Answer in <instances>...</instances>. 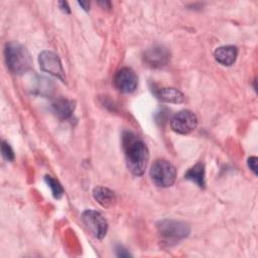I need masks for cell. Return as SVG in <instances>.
<instances>
[{"label": "cell", "instance_id": "1", "mask_svg": "<svg viewBox=\"0 0 258 258\" xmlns=\"http://www.w3.org/2000/svg\"><path fill=\"white\" fill-rule=\"evenodd\" d=\"M122 147L128 169L136 176L142 175L149 158L145 142L135 133L125 131L122 135Z\"/></svg>", "mask_w": 258, "mask_h": 258}, {"label": "cell", "instance_id": "2", "mask_svg": "<svg viewBox=\"0 0 258 258\" xmlns=\"http://www.w3.org/2000/svg\"><path fill=\"white\" fill-rule=\"evenodd\" d=\"M7 68L14 75H23L32 67V58L27 48L17 41H9L4 48Z\"/></svg>", "mask_w": 258, "mask_h": 258}, {"label": "cell", "instance_id": "3", "mask_svg": "<svg viewBox=\"0 0 258 258\" xmlns=\"http://www.w3.org/2000/svg\"><path fill=\"white\" fill-rule=\"evenodd\" d=\"M149 174L157 186L168 187L175 180L176 169L171 162L165 159H157L152 163Z\"/></svg>", "mask_w": 258, "mask_h": 258}, {"label": "cell", "instance_id": "4", "mask_svg": "<svg viewBox=\"0 0 258 258\" xmlns=\"http://www.w3.org/2000/svg\"><path fill=\"white\" fill-rule=\"evenodd\" d=\"M159 235L167 242H176L184 239L190 233L189 226L181 221L165 219L156 224Z\"/></svg>", "mask_w": 258, "mask_h": 258}, {"label": "cell", "instance_id": "5", "mask_svg": "<svg viewBox=\"0 0 258 258\" xmlns=\"http://www.w3.org/2000/svg\"><path fill=\"white\" fill-rule=\"evenodd\" d=\"M82 221L87 229L97 238L102 240L108 231V223L101 213L95 210H86L82 213Z\"/></svg>", "mask_w": 258, "mask_h": 258}, {"label": "cell", "instance_id": "6", "mask_svg": "<svg viewBox=\"0 0 258 258\" xmlns=\"http://www.w3.org/2000/svg\"><path fill=\"white\" fill-rule=\"evenodd\" d=\"M38 62L40 69L48 73L57 79H59L61 82H66V74L61 64V61L57 54L50 50H43L39 53L38 56Z\"/></svg>", "mask_w": 258, "mask_h": 258}, {"label": "cell", "instance_id": "7", "mask_svg": "<svg viewBox=\"0 0 258 258\" xmlns=\"http://www.w3.org/2000/svg\"><path fill=\"white\" fill-rule=\"evenodd\" d=\"M198 118L189 110H181L177 112L170 121L171 129L179 134H188L196 129Z\"/></svg>", "mask_w": 258, "mask_h": 258}, {"label": "cell", "instance_id": "8", "mask_svg": "<svg viewBox=\"0 0 258 258\" xmlns=\"http://www.w3.org/2000/svg\"><path fill=\"white\" fill-rule=\"evenodd\" d=\"M113 83L118 91L128 94L136 90L138 85V78L132 69L125 67L116 72Z\"/></svg>", "mask_w": 258, "mask_h": 258}, {"label": "cell", "instance_id": "9", "mask_svg": "<svg viewBox=\"0 0 258 258\" xmlns=\"http://www.w3.org/2000/svg\"><path fill=\"white\" fill-rule=\"evenodd\" d=\"M170 57L168 49L161 44H154L145 50L144 62L151 68H162L167 64Z\"/></svg>", "mask_w": 258, "mask_h": 258}, {"label": "cell", "instance_id": "10", "mask_svg": "<svg viewBox=\"0 0 258 258\" xmlns=\"http://www.w3.org/2000/svg\"><path fill=\"white\" fill-rule=\"evenodd\" d=\"M53 112L60 118V119H69L72 117L75 109H76V102L67 98H57L52 103Z\"/></svg>", "mask_w": 258, "mask_h": 258}, {"label": "cell", "instance_id": "11", "mask_svg": "<svg viewBox=\"0 0 258 258\" xmlns=\"http://www.w3.org/2000/svg\"><path fill=\"white\" fill-rule=\"evenodd\" d=\"M238 54V49L234 45H224L216 48L214 55L218 62L223 66H232Z\"/></svg>", "mask_w": 258, "mask_h": 258}, {"label": "cell", "instance_id": "12", "mask_svg": "<svg viewBox=\"0 0 258 258\" xmlns=\"http://www.w3.org/2000/svg\"><path fill=\"white\" fill-rule=\"evenodd\" d=\"M206 173H205V164L202 161L197 162L194 166H191L184 174V178L192 181L199 187H206Z\"/></svg>", "mask_w": 258, "mask_h": 258}, {"label": "cell", "instance_id": "13", "mask_svg": "<svg viewBox=\"0 0 258 258\" xmlns=\"http://www.w3.org/2000/svg\"><path fill=\"white\" fill-rule=\"evenodd\" d=\"M93 197L104 208H110L116 203L115 192L108 187L96 186L93 189Z\"/></svg>", "mask_w": 258, "mask_h": 258}, {"label": "cell", "instance_id": "14", "mask_svg": "<svg viewBox=\"0 0 258 258\" xmlns=\"http://www.w3.org/2000/svg\"><path fill=\"white\" fill-rule=\"evenodd\" d=\"M34 85L32 86V93L40 96H50L53 92V83L50 79L42 76H36L34 80Z\"/></svg>", "mask_w": 258, "mask_h": 258}, {"label": "cell", "instance_id": "15", "mask_svg": "<svg viewBox=\"0 0 258 258\" xmlns=\"http://www.w3.org/2000/svg\"><path fill=\"white\" fill-rule=\"evenodd\" d=\"M157 97L163 102L173 104L182 103L184 100L183 94L175 88H161L157 92Z\"/></svg>", "mask_w": 258, "mask_h": 258}, {"label": "cell", "instance_id": "16", "mask_svg": "<svg viewBox=\"0 0 258 258\" xmlns=\"http://www.w3.org/2000/svg\"><path fill=\"white\" fill-rule=\"evenodd\" d=\"M44 181L46 182V184L51 189V192H52V196H53L54 199H60L62 197L63 188H62L61 184L56 179H54L50 175H45L44 176Z\"/></svg>", "mask_w": 258, "mask_h": 258}, {"label": "cell", "instance_id": "17", "mask_svg": "<svg viewBox=\"0 0 258 258\" xmlns=\"http://www.w3.org/2000/svg\"><path fill=\"white\" fill-rule=\"evenodd\" d=\"M1 153L5 160L7 161H13L14 160V152L10 144L6 141H2L1 145Z\"/></svg>", "mask_w": 258, "mask_h": 258}, {"label": "cell", "instance_id": "18", "mask_svg": "<svg viewBox=\"0 0 258 258\" xmlns=\"http://www.w3.org/2000/svg\"><path fill=\"white\" fill-rule=\"evenodd\" d=\"M115 252H116V255L118 257H130L131 256L129 251L120 244L115 245Z\"/></svg>", "mask_w": 258, "mask_h": 258}, {"label": "cell", "instance_id": "19", "mask_svg": "<svg viewBox=\"0 0 258 258\" xmlns=\"http://www.w3.org/2000/svg\"><path fill=\"white\" fill-rule=\"evenodd\" d=\"M257 157L256 156H251L248 158V166L249 168L253 171L255 175H257Z\"/></svg>", "mask_w": 258, "mask_h": 258}, {"label": "cell", "instance_id": "20", "mask_svg": "<svg viewBox=\"0 0 258 258\" xmlns=\"http://www.w3.org/2000/svg\"><path fill=\"white\" fill-rule=\"evenodd\" d=\"M58 6H59L60 10L63 11L64 13H67V14H70V13H71V9H70V7H69L68 2H66V1H59V2H58Z\"/></svg>", "mask_w": 258, "mask_h": 258}, {"label": "cell", "instance_id": "21", "mask_svg": "<svg viewBox=\"0 0 258 258\" xmlns=\"http://www.w3.org/2000/svg\"><path fill=\"white\" fill-rule=\"evenodd\" d=\"M79 5L82 6L84 10H86V11L89 10V7H90V3H89V2H87V1H81V2H79Z\"/></svg>", "mask_w": 258, "mask_h": 258}, {"label": "cell", "instance_id": "22", "mask_svg": "<svg viewBox=\"0 0 258 258\" xmlns=\"http://www.w3.org/2000/svg\"><path fill=\"white\" fill-rule=\"evenodd\" d=\"M100 5H102L104 8H110L111 7V3L109 1H102V2H99Z\"/></svg>", "mask_w": 258, "mask_h": 258}]
</instances>
